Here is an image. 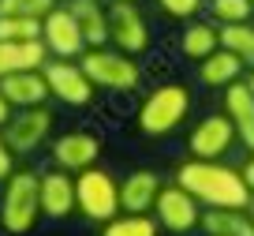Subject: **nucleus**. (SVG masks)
<instances>
[{"instance_id": "0eeeda50", "label": "nucleus", "mask_w": 254, "mask_h": 236, "mask_svg": "<svg viewBox=\"0 0 254 236\" xmlns=\"http://www.w3.org/2000/svg\"><path fill=\"white\" fill-rule=\"evenodd\" d=\"M109 41L127 56L150 49V23L135 0H112L109 4Z\"/></svg>"}, {"instance_id": "2eb2a0df", "label": "nucleus", "mask_w": 254, "mask_h": 236, "mask_svg": "<svg viewBox=\"0 0 254 236\" xmlns=\"http://www.w3.org/2000/svg\"><path fill=\"white\" fill-rule=\"evenodd\" d=\"M224 117H228L232 127H236V139L254 154V94L247 90L243 79L224 90Z\"/></svg>"}, {"instance_id": "f257e3e1", "label": "nucleus", "mask_w": 254, "mask_h": 236, "mask_svg": "<svg viewBox=\"0 0 254 236\" xmlns=\"http://www.w3.org/2000/svg\"><path fill=\"white\" fill-rule=\"evenodd\" d=\"M176 184L187 191L190 199H198V206H213V210H243L251 203V191L243 184V173L224 161H198L187 157L176 169Z\"/></svg>"}, {"instance_id": "a211bd4d", "label": "nucleus", "mask_w": 254, "mask_h": 236, "mask_svg": "<svg viewBox=\"0 0 254 236\" xmlns=\"http://www.w3.org/2000/svg\"><path fill=\"white\" fill-rule=\"evenodd\" d=\"M243 68L247 64L239 60L232 49H217V53H209L206 60L198 64V79H202V87H209V90H228L232 83H239L243 79Z\"/></svg>"}, {"instance_id": "cd10ccee", "label": "nucleus", "mask_w": 254, "mask_h": 236, "mask_svg": "<svg viewBox=\"0 0 254 236\" xmlns=\"http://www.w3.org/2000/svg\"><path fill=\"white\" fill-rule=\"evenodd\" d=\"M11 169H15V154L8 150V142H4V135H0V180H8Z\"/></svg>"}, {"instance_id": "39448f33", "label": "nucleus", "mask_w": 254, "mask_h": 236, "mask_svg": "<svg viewBox=\"0 0 254 236\" xmlns=\"http://www.w3.org/2000/svg\"><path fill=\"white\" fill-rule=\"evenodd\" d=\"M75 210L94 225H105L120 214V180L109 169L94 165L75 176Z\"/></svg>"}, {"instance_id": "20e7f679", "label": "nucleus", "mask_w": 254, "mask_h": 236, "mask_svg": "<svg viewBox=\"0 0 254 236\" xmlns=\"http://www.w3.org/2000/svg\"><path fill=\"white\" fill-rule=\"evenodd\" d=\"M79 68L94 83V90H112V94H131L142 87V68L135 56L120 49H86L79 56Z\"/></svg>"}, {"instance_id": "4be33fe9", "label": "nucleus", "mask_w": 254, "mask_h": 236, "mask_svg": "<svg viewBox=\"0 0 254 236\" xmlns=\"http://www.w3.org/2000/svg\"><path fill=\"white\" fill-rule=\"evenodd\" d=\"M101 236H161V225L153 214H116L101 225Z\"/></svg>"}, {"instance_id": "bb28decb", "label": "nucleus", "mask_w": 254, "mask_h": 236, "mask_svg": "<svg viewBox=\"0 0 254 236\" xmlns=\"http://www.w3.org/2000/svg\"><path fill=\"white\" fill-rule=\"evenodd\" d=\"M161 11L172 19H180V23H190V19H198V11L206 8V0H157Z\"/></svg>"}, {"instance_id": "72a5a7b5", "label": "nucleus", "mask_w": 254, "mask_h": 236, "mask_svg": "<svg viewBox=\"0 0 254 236\" xmlns=\"http://www.w3.org/2000/svg\"><path fill=\"white\" fill-rule=\"evenodd\" d=\"M251 8H254V0H251Z\"/></svg>"}, {"instance_id": "473e14b6", "label": "nucleus", "mask_w": 254, "mask_h": 236, "mask_svg": "<svg viewBox=\"0 0 254 236\" xmlns=\"http://www.w3.org/2000/svg\"><path fill=\"white\" fill-rule=\"evenodd\" d=\"M60 4H67V0H60Z\"/></svg>"}, {"instance_id": "5701e85b", "label": "nucleus", "mask_w": 254, "mask_h": 236, "mask_svg": "<svg viewBox=\"0 0 254 236\" xmlns=\"http://www.w3.org/2000/svg\"><path fill=\"white\" fill-rule=\"evenodd\" d=\"M221 45L232 49L247 68L254 71V26L251 23H236V26H221Z\"/></svg>"}, {"instance_id": "c85d7f7f", "label": "nucleus", "mask_w": 254, "mask_h": 236, "mask_svg": "<svg viewBox=\"0 0 254 236\" xmlns=\"http://www.w3.org/2000/svg\"><path fill=\"white\" fill-rule=\"evenodd\" d=\"M239 173H243V184H247V191L254 195V154L243 161V169H239Z\"/></svg>"}, {"instance_id": "9b49d317", "label": "nucleus", "mask_w": 254, "mask_h": 236, "mask_svg": "<svg viewBox=\"0 0 254 236\" xmlns=\"http://www.w3.org/2000/svg\"><path fill=\"white\" fill-rule=\"evenodd\" d=\"M236 142H239L236 127H232V120L224 117V113L202 117L187 135V150H190V157H198V161H221Z\"/></svg>"}, {"instance_id": "4468645a", "label": "nucleus", "mask_w": 254, "mask_h": 236, "mask_svg": "<svg viewBox=\"0 0 254 236\" xmlns=\"http://www.w3.org/2000/svg\"><path fill=\"white\" fill-rule=\"evenodd\" d=\"M38 199H41V214L45 218H71L75 214V176L60 173V169H49L38 180Z\"/></svg>"}, {"instance_id": "c756f323", "label": "nucleus", "mask_w": 254, "mask_h": 236, "mask_svg": "<svg viewBox=\"0 0 254 236\" xmlns=\"http://www.w3.org/2000/svg\"><path fill=\"white\" fill-rule=\"evenodd\" d=\"M8 117H11V105H8V98H4V90H0V127L8 124Z\"/></svg>"}, {"instance_id": "aec40b11", "label": "nucleus", "mask_w": 254, "mask_h": 236, "mask_svg": "<svg viewBox=\"0 0 254 236\" xmlns=\"http://www.w3.org/2000/svg\"><path fill=\"white\" fill-rule=\"evenodd\" d=\"M221 49V26L209 23V19H190V23H183V34H180V53L187 56V60L202 64L209 53H217Z\"/></svg>"}, {"instance_id": "393cba45", "label": "nucleus", "mask_w": 254, "mask_h": 236, "mask_svg": "<svg viewBox=\"0 0 254 236\" xmlns=\"http://www.w3.org/2000/svg\"><path fill=\"white\" fill-rule=\"evenodd\" d=\"M41 23L38 19H19V15H0V41H38Z\"/></svg>"}, {"instance_id": "423d86ee", "label": "nucleus", "mask_w": 254, "mask_h": 236, "mask_svg": "<svg viewBox=\"0 0 254 236\" xmlns=\"http://www.w3.org/2000/svg\"><path fill=\"white\" fill-rule=\"evenodd\" d=\"M53 127H56V113L49 105H34V109L11 113L8 124L0 127V135H4L11 154H34L53 139Z\"/></svg>"}, {"instance_id": "2f4dec72", "label": "nucleus", "mask_w": 254, "mask_h": 236, "mask_svg": "<svg viewBox=\"0 0 254 236\" xmlns=\"http://www.w3.org/2000/svg\"><path fill=\"white\" fill-rule=\"evenodd\" d=\"M247 90H251V94H254V71H251V75H247Z\"/></svg>"}, {"instance_id": "ddd939ff", "label": "nucleus", "mask_w": 254, "mask_h": 236, "mask_svg": "<svg viewBox=\"0 0 254 236\" xmlns=\"http://www.w3.org/2000/svg\"><path fill=\"white\" fill-rule=\"evenodd\" d=\"M161 176L153 169H135L120 180V214H153L161 195Z\"/></svg>"}, {"instance_id": "f8f14e48", "label": "nucleus", "mask_w": 254, "mask_h": 236, "mask_svg": "<svg viewBox=\"0 0 254 236\" xmlns=\"http://www.w3.org/2000/svg\"><path fill=\"white\" fill-rule=\"evenodd\" d=\"M153 218L165 233H176V236H187L198 229L202 221V206L198 199H190L180 184H165L157 195V206H153Z\"/></svg>"}, {"instance_id": "7ed1b4c3", "label": "nucleus", "mask_w": 254, "mask_h": 236, "mask_svg": "<svg viewBox=\"0 0 254 236\" xmlns=\"http://www.w3.org/2000/svg\"><path fill=\"white\" fill-rule=\"evenodd\" d=\"M38 180L34 169H11L4 180V195H0V229L11 236H26L41 218V199H38Z\"/></svg>"}, {"instance_id": "1a4fd4ad", "label": "nucleus", "mask_w": 254, "mask_h": 236, "mask_svg": "<svg viewBox=\"0 0 254 236\" xmlns=\"http://www.w3.org/2000/svg\"><path fill=\"white\" fill-rule=\"evenodd\" d=\"M49 157H53V169L79 176L82 169L97 165V157H101V135L64 131V135H56V139H49Z\"/></svg>"}, {"instance_id": "9d476101", "label": "nucleus", "mask_w": 254, "mask_h": 236, "mask_svg": "<svg viewBox=\"0 0 254 236\" xmlns=\"http://www.w3.org/2000/svg\"><path fill=\"white\" fill-rule=\"evenodd\" d=\"M41 41H45L49 56H56V60H79V56L86 53V38H82L79 19L64 8V4H56V8L41 19Z\"/></svg>"}, {"instance_id": "b1692460", "label": "nucleus", "mask_w": 254, "mask_h": 236, "mask_svg": "<svg viewBox=\"0 0 254 236\" xmlns=\"http://www.w3.org/2000/svg\"><path fill=\"white\" fill-rule=\"evenodd\" d=\"M209 4V15H213L217 26H236L251 19V0H206Z\"/></svg>"}, {"instance_id": "412c9836", "label": "nucleus", "mask_w": 254, "mask_h": 236, "mask_svg": "<svg viewBox=\"0 0 254 236\" xmlns=\"http://www.w3.org/2000/svg\"><path fill=\"white\" fill-rule=\"evenodd\" d=\"M202 229L206 236H254V225L247 218V210H213L202 206Z\"/></svg>"}, {"instance_id": "f03ea898", "label": "nucleus", "mask_w": 254, "mask_h": 236, "mask_svg": "<svg viewBox=\"0 0 254 236\" xmlns=\"http://www.w3.org/2000/svg\"><path fill=\"white\" fill-rule=\"evenodd\" d=\"M190 105H194V98H190L187 83H161L138 105V131L150 139H165V135L180 131L183 120L190 117Z\"/></svg>"}, {"instance_id": "a878e982", "label": "nucleus", "mask_w": 254, "mask_h": 236, "mask_svg": "<svg viewBox=\"0 0 254 236\" xmlns=\"http://www.w3.org/2000/svg\"><path fill=\"white\" fill-rule=\"evenodd\" d=\"M60 0H0V15H19V19H45Z\"/></svg>"}, {"instance_id": "f3484780", "label": "nucleus", "mask_w": 254, "mask_h": 236, "mask_svg": "<svg viewBox=\"0 0 254 236\" xmlns=\"http://www.w3.org/2000/svg\"><path fill=\"white\" fill-rule=\"evenodd\" d=\"M53 60L45 41H0V79L15 75V71H41Z\"/></svg>"}, {"instance_id": "6ab92c4d", "label": "nucleus", "mask_w": 254, "mask_h": 236, "mask_svg": "<svg viewBox=\"0 0 254 236\" xmlns=\"http://www.w3.org/2000/svg\"><path fill=\"white\" fill-rule=\"evenodd\" d=\"M64 8L79 19L86 49H105L109 45V8H101V0H67Z\"/></svg>"}, {"instance_id": "dca6fc26", "label": "nucleus", "mask_w": 254, "mask_h": 236, "mask_svg": "<svg viewBox=\"0 0 254 236\" xmlns=\"http://www.w3.org/2000/svg\"><path fill=\"white\" fill-rule=\"evenodd\" d=\"M0 90L8 98L11 109H34V105L49 102V83L41 71H15V75L0 79Z\"/></svg>"}, {"instance_id": "7c9ffc66", "label": "nucleus", "mask_w": 254, "mask_h": 236, "mask_svg": "<svg viewBox=\"0 0 254 236\" xmlns=\"http://www.w3.org/2000/svg\"><path fill=\"white\" fill-rule=\"evenodd\" d=\"M243 210H247V218H251V225H254V195H251V203H247Z\"/></svg>"}, {"instance_id": "6e6552de", "label": "nucleus", "mask_w": 254, "mask_h": 236, "mask_svg": "<svg viewBox=\"0 0 254 236\" xmlns=\"http://www.w3.org/2000/svg\"><path fill=\"white\" fill-rule=\"evenodd\" d=\"M41 75L49 83V98H56L67 109H86L97 94L94 83L86 79V71L79 68V60H49L41 68Z\"/></svg>"}]
</instances>
